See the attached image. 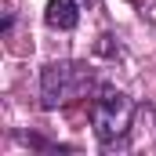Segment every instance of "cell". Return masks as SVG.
<instances>
[{
	"mask_svg": "<svg viewBox=\"0 0 156 156\" xmlns=\"http://www.w3.org/2000/svg\"><path fill=\"white\" fill-rule=\"evenodd\" d=\"M87 116H91L94 138H98L102 145H116V142L127 138V131H131L134 102H131L123 91H116V87H98L94 98H91Z\"/></svg>",
	"mask_w": 156,
	"mask_h": 156,
	"instance_id": "6da1fadb",
	"label": "cell"
},
{
	"mask_svg": "<svg viewBox=\"0 0 156 156\" xmlns=\"http://www.w3.org/2000/svg\"><path fill=\"white\" fill-rule=\"evenodd\" d=\"M91 87V69L76 62H51L40 73V105L44 109H58L69 105Z\"/></svg>",
	"mask_w": 156,
	"mask_h": 156,
	"instance_id": "7a4b0ae2",
	"label": "cell"
},
{
	"mask_svg": "<svg viewBox=\"0 0 156 156\" xmlns=\"http://www.w3.org/2000/svg\"><path fill=\"white\" fill-rule=\"evenodd\" d=\"M80 0H47V7H44V22L51 26V29H62V33H69V29H76L80 26Z\"/></svg>",
	"mask_w": 156,
	"mask_h": 156,
	"instance_id": "3957f363",
	"label": "cell"
},
{
	"mask_svg": "<svg viewBox=\"0 0 156 156\" xmlns=\"http://www.w3.org/2000/svg\"><path fill=\"white\" fill-rule=\"evenodd\" d=\"M80 4H98V0H80Z\"/></svg>",
	"mask_w": 156,
	"mask_h": 156,
	"instance_id": "277c9868",
	"label": "cell"
}]
</instances>
